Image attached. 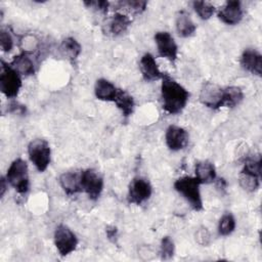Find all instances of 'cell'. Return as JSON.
I'll list each match as a JSON object with an SVG mask.
<instances>
[{"label":"cell","instance_id":"cell-1","mask_svg":"<svg viewBox=\"0 0 262 262\" xmlns=\"http://www.w3.org/2000/svg\"><path fill=\"white\" fill-rule=\"evenodd\" d=\"M161 80V98L164 111L170 115L180 114L187 104L189 92L167 74H163Z\"/></svg>","mask_w":262,"mask_h":262},{"label":"cell","instance_id":"cell-2","mask_svg":"<svg viewBox=\"0 0 262 262\" xmlns=\"http://www.w3.org/2000/svg\"><path fill=\"white\" fill-rule=\"evenodd\" d=\"M174 189L189 204L194 211H202L204 209L203 200L201 195V182L191 176H183L175 180Z\"/></svg>","mask_w":262,"mask_h":262},{"label":"cell","instance_id":"cell-3","mask_svg":"<svg viewBox=\"0 0 262 262\" xmlns=\"http://www.w3.org/2000/svg\"><path fill=\"white\" fill-rule=\"evenodd\" d=\"M5 177L8 184L12 186L17 193L26 194L29 191V168L25 160L20 158L15 159L8 167Z\"/></svg>","mask_w":262,"mask_h":262},{"label":"cell","instance_id":"cell-4","mask_svg":"<svg viewBox=\"0 0 262 262\" xmlns=\"http://www.w3.org/2000/svg\"><path fill=\"white\" fill-rule=\"evenodd\" d=\"M28 155L39 172L47 170L51 161V148L47 140L43 138L33 139L28 145Z\"/></svg>","mask_w":262,"mask_h":262},{"label":"cell","instance_id":"cell-5","mask_svg":"<svg viewBox=\"0 0 262 262\" xmlns=\"http://www.w3.org/2000/svg\"><path fill=\"white\" fill-rule=\"evenodd\" d=\"M21 76L10 66L1 60L0 71V90L7 98L17 96L21 88Z\"/></svg>","mask_w":262,"mask_h":262},{"label":"cell","instance_id":"cell-6","mask_svg":"<svg viewBox=\"0 0 262 262\" xmlns=\"http://www.w3.org/2000/svg\"><path fill=\"white\" fill-rule=\"evenodd\" d=\"M53 241L56 250L61 257L73 253L78 246V238L74 231L64 224H59L53 234Z\"/></svg>","mask_w":262,"mask_h":262},{"label":"cell","instance_id":"cell-7","mask_svg":"<svg viewBox=\"0 0 262 262\" xmlns=\"http://www.w3.org/2000/svg\"><path fill=\"white\" fill-rule=\"evenodd\" d=\"M82 191L92 201H96L103 189V178L94 169H86L81 171Z\"/></svg>","mask_w":262,"mask_h":262},{"label":"cell","instance_id":"cell-8","mask_svg":"<svg viewBox=\"0 0 262 262\" xmlns=\"http://www.w3.org/2000/svg\"><path fill=\"white\" fill-rule=\"evenodd\" d=\"M152 193L150 182L143 177H135L131 180L128 187V202L134 205H141L146 202Z\"/></svg>","mask_w":262,"mask_h":262},{"label":"cell","instance_id":"cell-9","mask_svg":"<svg viewBox=\"0 0 262 262\" xmlns=\"http://www.w3.org/2000/svg\"><path fill=\"white\" fill-rule=\"evenodd\" d=\"M155 42L159 55L175 63L178 58V46L173 36L169 32H157L155 34Z\"/></svg>","mask_w":262,"mask_h":262},{"label":"cell","instance_id":"cell-10","mask_svg":"<svg viewBox=\"0 0 262 262\" xmlns=\"http://www.w3.org/2000/svg\"><path fill=\"white\" fill-rule=\"evenodd\" d=\"M199 99L202 104L209 108H220L222 107L223 88L214 82H205L201 88Z\"/></svg>","mask_w":262,"mask_h":262},{"label":"cell","instance_id":"cell-11","mask_svg":"<svg viewBox=\"0 0 262 262\" xmlns=\"http://www.w3.org/2000/svg\"><path fill=\"white\" fill-rule=\"evenodd\" d=\"M218 18L228 26L237 25L244 16L242 3L237 0L226 1L217 12Z\"/></svg>","mask_w":262,"mask_h":262},{"label":"cell","instance_id":"cell-12","mask_svg":"<svg viewBox=\"0 0 262 262\" xmlns=\"http://www.w3.org/2000/svg\"><path fill=\"white\" fill-rule=\"evenodd\" d=\"M189 135L187 131L176 125H170L165 133V141L167 147L172 151L183 149L188 143Z\"/></svg>","mask_w":262,"mask_h":262},{"label":"cell","instance_id":"cell-13","mask_svg":"<svg viewBox=\"0 0 262 262\" xmlns=\"http://www.w3.org/2000/svg\"><path fill=\"white\" fill-rule=\"evenodd\" d=\"M242 68L252 75L261 76L262 74V55L253 48H247L243 51L239 59Z\"/></svg>","mask_w":262,"mask_h":262},{"label":"cell","instance_id":"cell-14","mask_svg":"<svg viewBox=\"0 0 262 262\" xmlns=\"http://www.w3.org/2000/svg\"><path fill=\"white\" fill-rule=\"evenodd\" d=\"M139 69L145 81H157L163 77V73L160 71L155 56L150 53H144L141 56L139 61Z\"/></svg>","mask_w":262,"mask_h":262},{"label":"cell","instance_id":"cell-15","mask_svg":"<svg viewBox=\"0 0 262 262\" xmlns=\"http://www.w3.org/2000/svg\"><path fill=\"white\" fill-rule=\"evenodd\" d=\"M59 184L68 195H74L82 191L81 171H69L59 176Z\"/></svg>","mask_w":262,"mask_h":262},{"label":"cell","instance_id":"cell-16","mask_svg":"<svg viewBox=\"0 0 262 262\" xmlns=\"http://www.w3.org/2000/svg\"><path fill=\"white\" fill-rule=\"evenodd\" d=\"M131 18L128 14L117 11L107 21L106 32L113 36H120L127 32L129 27L131 26Z\"/></svg>","mask_w":262,"mask_h":262},{"label":"cell","instance_id":"cell-17","mask_svg":"<svg viewBox=\"0 0 262 262\" xmlns=\"http://www.w3.org/2000/svg\"><path fill=\"white\" fill-rule=\"evenodd\" d=\"M175 28L180 37L187 38L195 33L196 26L190 17V14L185 10H179L175 17Z\"/></svg>","mask_w":262,"mask_h":262},{"label":"cell","instance_id":"cell-18","mask_svg":"<svg viewBox=\"0 0 262 262\" xmlns=\"http://www.w3.org/2000/svg\"><path fill=\"white\" fill-rule=\"evenodd\" d=\"M118 89L119 88H117L111 81L104 78H100L95 82L94 94L95 97L99 100L114 102L118 93Z\"/></svg>","mask_w":262,"mask_h":262},{"label":"cell","instance_id":"cell-19","mask_svg":"<svg viewBox=\"0 0 262 262\" xmlns=\"http://www.w3.org/2000/svg\"><path fill=\"white\" fill-rule=\"evenodd\" d=\"M194 174H195L194 177L201 182V184L212 183L217 178L214 164L207 160L195 163Z\"/></svg>","mask_w":262,"mask_h":262},{"label":"cell","instance_id":"cell-20","mask_svg":"<svg viewBox=\"0 0 262 262\" xmlns=\"http://www.w3.org/2000/svg\"><path fill=\"white\" fill-rule=\"evenodd\" d=\"M10 66L20 75V76H32L35 73V66L30 57L29 53L23 52L13 57Z\"/></svg>","mask_w":262,"mask_h":262},{"label":"cell","instance_id":"cell-21","mask_svg":"<svg viewBox=\"0 0 262 262\" xmlns=\"http://www.w3.org/2000/svg\"><path fill=\"white\" fill-rule=\"evenodd\" d=\"M59 52L63 57L74 62L80 56L82 52V47L75 38L68 37L61 41L59 45Z\"/></svg>","mask_w":262,"mask_h":262},{"label":"cell","instance_id":"cell-22","mask_svg":"<svg viewBox=\"0 0 262 262\" xmlns=\"http://www.w3.org/2000/svg\"><path fill=\"white\" fill-rule=\"evenodd\" d=\"M114 102L117 105V107L121 111V113L124 117L127 118L133 114L134 106H135L134 99L125 90L120 89V88L118 89V93H117V96H116Z\"/></svg>","mask_w":262,"mask_h":262},{"label":"cell","instance_id":"cell-23","mask_svg":"<svg viewBox=\"0 0 262 262\" xmlns=\"http://www.w3.org/2000/svg\"><path fill=\"white\" fill-rule=\"evenodd\" d=\"M244 99L243 90L237 86H229L223 88L222 106L234 107L237 106Z\"/></svg>","mask_w":262,"mask_h":262},{"label":"cell","instance_id":"cell-24","mask_svg":"<svg viewBox=\"0 0 262 262\" xmlns=\"http://www.w3.org/2000/svg\"><path fill=\"white\" fill-rule=\"evenodd\" d=\"M119 10H124L132 14L142 13L147 6V2L143 0H124L116 3Z\"/></svg>","mask_w":262,"mask_h":262},{"label":"cell","instance_id":"cell-25","mask_svg":"<svg viewBox=\"0 0 262 262\" xmlns=\"http://www.w3.org/2000/svg\"><path fill=\"white\" fill-rule=\"evenodd\" d=\"M238 183L244 190L248 192H254L260 186V177L241 171L238 175Z\"/></svg>","mask_w":262,"mask_h":262},{"label":"cell","instance_id":"cell-26","mask_svg":"<svg viewBox=\"0 0 262 262\" xmlns=\"http://www.w3.org/2000/svg\"><path fill=\"white\" fill-rule=\"evenodd\" d=\"M235 225H236V222L233 215L230 213H225L224 215H222V217L219 220L218 232L222 236H227L234 231Z\"/></svg>","mask_w":262,"mask_h":262},{"label":"cell","instance_id":"cell-27","mask_svg":"<svg viewBox=\"0 0 262 262\" xmlns=\"http://www.w3.org/2000/svg\"><path fill=\"white\" fill-rule=\"evenodd\" d=\"M192 7L201 19H209L215 12V6L208 1H193Z\"/></svg>","mask_w":262,"mask_h":262},{"label":"cell","instance_id":"cell-28","mask_svg":"<svg viewBox=\"0 0 262 262\" xmlns=\"http://www.w3.org/2000/svg\"><path fill=\"white\" fill-rule=\"evenodd\" d=\"M261 157L259 155L247 157L242 171L261 177Z\"/></svg>","mask_w":262,"mask_h":262},{"label":"cell","instance_id":"cell-29","mask_svg":"<svg viewBox=\"0 0 262 262\" xmlns=\"http://www.w3.org/2000/svg\"><path fill=\"white\" fill-rule=\"evenodd\" d=\"M175 253V245L170 236H164L160 245V256L162 260H170Z\"/></svg>","mask_w":262,"mask_h":262},{"label":"cell","instance_id":"cell-30","mask_svg":"<svg viewBox=\"0 0 262 262\" xmlns=\"http://www.w3.org/2000/svg\"><path fill=\"white\" fill-rule=\"evenodd\" d=\"M0 46L2 51L9 52L13 48V38L8 30L1 29L0 31Z\"/></svg>","mask_w":262,"mask_h":262},{"label":"cell","instance_id":"cell-31","mask_svg":"<svg viewBox=\"0 0 262 262\" xmlns=\"http://www.w3.org/2000/svg\"><path fill=\"white\" fill-rule=\"evenodd\" d=\"M194 238L195 242L203 247H207L211 244V233L205 226H201L196 229L194 233Z\"/></svg>","mask_w":262,"mask_h":262},{"label":"cell","instance_id":"cell-32","mask_svg":"<svg viewBox=\"0 0 262 262\" xmlns=\"http://www.w3.org/2000/svg\"><path fill=\"white\" fill-rule=\"evenodd\" d=\"M20 44L24 49V52H26V53L33 52L34 50H36L38 48V45H39L37 38L32 35L25 36L23 38V40L20 41Z\"/></svg>","mask_w":262,"mask_h":262},{"label":"cell","instance_id":"cell-33","mask_svg":"<svg viewBox=\"0 0 262 262\" xmlns=\"http://www.w3.org/2000/svg\"><path fill=\"white\" fill-rule=\"evenodd\" d=\"M84 4L88 7V8H92L96 11L102 12V13H106L107 9L110 7V3L107 1H103V0H99V1H85Z\"/></svg>","mask_w":262,"mask_h":262},{"label":"cell","instance_id":"cell-34","mask_svg":"<svg viewBox=\"0 0 262 262\" xmlns=\"http://www.w3.org/2000/svg\"><path fill=\"white\" fill-rule=\"evenodd\" d=\"M105 232H106L107 238L115 244L116 239L118 237V229H117V227L116 226H107L106 229H105Z\"/></svg>","mask_w":262,"mask_h":262},{"label":"cell","instance_id":"cell-35","mask_svg":"<svg viewBox=\"0 0 262 262\" xmlns=\"http://www.w3.org/2000/svg\"><path fill=\"white\" fill-rule=\"evenodd\" d=\"M216 188L220 191H225L227 187V182L225 181L224 178H216Z\"/></svg>","mask_w":262,"mask_h":262},{"label":"cell","instance_id":"cell-36","mask_svg":"<svg viewBox=\"0 0 262 262\" xmlns=\"http://www.w3.org/2000/svg\"><path fill=\"white\" fill-rule=\"evenodd\" d=\"M7 187H8V182H7V180H6V177L2 176V177H1V181H0V195H1V196L4 195V193H5L6 189H7Z\"/></svg>","mask_w":262,"mask_h":262}]
</instances>
